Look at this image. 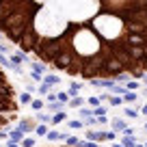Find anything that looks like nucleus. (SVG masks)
<instances>
[{"label":"nucleus","mask_w":147,"mask_h":147,"mask_svg":"<svg viewBox=\"0 0 147 147\" xmlns=\"http://www.w3.org/2000/svg\"><path fill=\"white\" fill-rule=\"evenodd\" d=\"M121 100H123V104H132V102L138 100V93H125V95H121Z\"/></svg>","instance_id":"15"},{"label":"nucleus","mask_w":147,"mask_h":147,"mask_svg":"<svg viewBox=\"0 0 147 147\" xmlns=\"http://www.w3.org/2000/svg\"><path fill=\"white\" fill-rule=\"evenodd\" d=\"M106 123H108V117H97V125H106Z\"/></svg>","instance_id":"33"},{"label":"nucleus","mask_w":147,"mask_h":147,"mask_svg":"<svg viewBox=\"0 0 147 147\" xmlns=\"http://www.w3.org/2000/svg\"><path fill=\"white\" fill-rule=\"evenodd\" d=\"M145 147H147V143H145Z\"/></svg>","instance_id":"45"},{"label":"nucleus","mask_w":147,"mask_h":147,"mask_svg":"<svg viewBox=\"0 0 147 147\" xmlns=\"http://www.w3.org/2000/svg\"><path fill=\"white\" fill-rule=\"evenodd\" d=\"M78 115L82 117V119H89V117H93V108H80Z\"/></svg>","instance_id":"25"},{"label":"nucleus","mask_w":147,"mask_h":147,"mask_svg":"<svg viewBox=\"0 0 147 147\" xmlns=\"http://www.w3.org/2000/svg\"><path fill=\"white\" fill-rule=\"evenodd\" d=\"M32 100H35V97H32L30 93H26V91L20 95V104H24V106H26V104H32Z\"/></svg>","instance_id":"19"},{"label":"nucleus","mask_w":147,"mask_h":147,"mask_svg":"<svg viewBox=\"0 0 147 147\" xmlns=\"http://www.w3.org/2000/svg\"><path fill=\"white\" fill-rule=\"evenodd\" d=\"M136 147H145V145H141V143H138V145H136Z\"/></svg>","instance_id":"42"},{"label":"nucleus","mask_w":147,"mask_h":147,"mask_svg":"<svg viewBox=\"0 0 147 147\" xmlns=\"http://www.w3.org/2000/svg\"><path fill=\"white\" fill-rule=\"evenodd\" d=\"M108 104L115 108V106H121V104H123V100H121L119 95H108Z\"/></svg>","instance_id":"21"},{"label":"nucleus","mask_w":147,"mask_h":147,"mask_svg":"<svg viewBox=\"0 0 147 147\" xmlns=\"http://www.w3.org/2000/svg\"><path fill=\"white\" fill-rule=\"evenodd\" d=\"M65 145H67V147H78V145H80V138L74 136V134H69L67 141H65Z\"/></svg>","instance_id":"18"},{"label":"nucleus","mask_w":147,"mask_h":147,"mask_svg":"<svg viewBox=\"0 0 147 147\" xmlns=\"http://www.w3.org/2000/svg\"><path fill=\"white\" fill-rule=\"evenodd\" d=\"M61 78L56 76V74H48V76H43V84H48V87H54V84H59Z\"/></svg>","instance_id":"8"},{"label":"nucleus","mask_w":147,"mask_h":147,"mask_svg":"<svg viewBox=\"0 0 147 147\" xmlns=\"http://www.w3.org/2000/svg\"><path fill=\"white\" fill-rule=\"evenodd\" d=\"M87 141H91V143H102V141H106V132H95V130H89V132H87Z\"/></svg>","instance_id":"4"},{"label":"nucleus","mask_w":147,"mask_h":147,"mask_svg":"<svg viewBox=\"0 0 147 147\" xmlns=\"http://www.w3.org/2000/svg\"><path fill=\"white\" fill-rule=\"evenodd\" d=\"M104 115H106V108H104V106H100V108L93 110V117H95V119H97V117H104Z\"/></svg>","instance_id":"29"},{"label":"nucleus","mask_w":147,"mask_h":147,"mask_svg":"<svg viewBox=\"0 0 147 147\" xmlns=\"http://www.w3.org/2000/svg\"><path fill=\"white\" fill-rule=\"evenodd\" d=\"M145 134H147V121H145Z\"/></svg>","instance_id":"41"},{"label":"nucleus","mask_w":147,"mask_h":147,"mask_svg":"<svg viewBox=\"0 0 147 147\" xmlns=\"http://www.w3.org/2000/svg\"><path fill=\"white\" fill-rule=\"evenodd\" d=\"M123 115L130 117V119H136V117H138V110H136V108H130V106H128V108H123Z\"/></svg>","instance_id":"22"},{"label":"nucleus","mask_w":147,"mask_h":147,"mask_svg":"<svg viewBox=\"0 0 147 147\" xmlns=\"http://www.w3.org/2000/svg\"><path fill=\"white\" fill-rule=\"evenodd\" d=\"M69 128H71V130H80V128H84V121H80V119H71V121H69Z\"/></svg>","instance_id":"24"},{"label":"nucleus","mask_w":147,"mask_h":147,"mask_svg":"<svg viewBox=\"0 0 147 147\" xmlns=\"http://www.w3.org/2000/svg\"><path fill=\"white\" fill-rule=\"evenodd\" d=\"M50 89H52V87H48V84H43V82H41L39 87H37V93H39V95H46V97H48V95L52 93Z\"/></svg>","instance_id":"20"},{"label":"nucleus","mask_w":147,"mask_h":147,"mask_svg":"<svg viewBox=\"0 0 147 147\" xmlns=\"http://www.w3.org/2000/svg\"><path fill=\"white\" fill-rule=\"evenodd\" d=\"M102 87L108 89V91H113V87H115V80H102Z\"/></svg>","instance_id":"30"},{"label":"nucleus","mask_w":147,"mask_h":147,"mask_svg":"<svg viewBox=\"0 0 147 147\" xmlns=\"http://www.w3.org/2000/svg\"><path fill=\"white\" fill-rule=\"evenodd\" d=\"M84 125H87V128H91V125H97V119H95V117H89V119H84Z\"/></svg>","instance_id":"31"},{"label":"nucleus","mask_w":147,"mask_h":147,"mask_svg":"<svg viewBox=\"0 0 147 147\" xmlns=\"http://www.w3.org/2000/svg\"><path fill=\"white\" fill-rule=\"evenodd\" d=\"M24 138H26V134H24L20 128H13V130H9V141H11V143H18V145H20V143H22Z\"/></svg>","instance_id":"3"},{"label":"nucleus","mask_w":147,"mask_h":147,"mask_svg":"<svg viewBox=\"0 0 147 147\" xmlns=\"http://www.w3.org/2000/svg\"><path fill=\"white\" fill-rule=\"evenodd\" d=\"M113 132H123V130H128V123H125L123 119H113Z\"/></svg>","instance_id":"7"},{"label":"nucleus","mask_w":147,"mask_h":147,"mask_svg":"<svg viewBox=\"0 0 147 147\" xmlns=\"http://www.w3.org/2000/svg\"><path fill=\"white\" fill-rule=\"evenodd\" d=\"M28 65H30V69H32V71H37V74H41V76H43V74L48 71V65L39 63V61H30V63H28Z\"/></svg>","instance_id":"5"},{"label":"nucleus","mask_w":147,"mask_h":147,"mask_svg":"<svg viewBox=\"0 0 147 147\" xmlns=\"http://www.w3.org/2000/svg\"><path fill=\"white\" fill-rule=\"evenodd\" d=\"M0 147H2V145H0Z\"/></svg>","instance_id":"46"},{"label":"nucleus","mask_w":147,"mask_h":147,"mask_svg":"<svg viewBox=\"0 0 147 147\" xmlns=\"http://www.w3.org/2000/svg\"><path fill=\"white\" fill-rule=\"evenodd\" d=\"M28 76H30V78H32V82H39V84L43 82V76H41V74H37V71H30V74H28Z\"/></svg>","instance_id":"28"},{"label":"nucleus","mask_w":147,"mask_h":147,"mask_svg":"<svg viewBox=\"0 0 147 147\" xmlns=\"http://www.w3.org/2000/svg\"><path fill=\"white\" fill-rule=\"evenodd\" d=\"M5 147H20V145H18V143H11V141H7V145H5Z\"/></svg>","instance_id":"36"},{"label":"nucleus","mask_w":147,"mask_h":147,"mask_svg":"<svg viewBox=\"0 0 147 147\" xmlns=\"http://www.w3.org/2000/svg\"><path fill=\"white\" fill-rule=\"evenodd\" d=\"M35 121H39V123H52V115H46V113H35Z\"/></svg>","instance_id":"9"},{"label":"nucleus","mask_w":147,"mask_h":147,"mask_svg":"<svg viewBox=\"0 0 147 147\" xmlns=\"http://www.w3.org/2000/svg\"><path fill=\"white\" fill-rule=\"evenodd\" d=\"M56 100H59L61 104H69V102H71V97H69L67 91H59V93H56Z\"/></svg>","instance_id":"14"},{"label":"nucleus","mask_w":147,"mask_h":147,"mask_svg":"<svg viewBox=\"0 0 147 147\" xmlns=\"http://www.w3.org/2000/svg\"><path fill=\"white\" fill-rule=\"evenodd\" d=\"M0 39H2V35H0Z\"/></svg>","instance_id":"44"},{"label":"nucleus","mask_w":147,"mask_h":147,"mask_svg":"<svg viewBox=\"0 0 147 147\" xmlns=\"http://www.w3.org/2000/svg\"><path fill=\"white\" fill-rule=\"evenodd\" d=\"M87 104L91 106L93 110H95V108H100V106H102V102H100V97H89V100H87Z\"/></svg>","instance_id":"23"},{"label":"nucleus","mask_w":147,"mask_h":147,"mask_svg":"<svg viewBox=\"0 0 147 147\" xmlns=\"http://www.w3.org/2000/svg\"><path fill=\"white\" fill-rule=\"evenodd\" d=\"M121 145H123V147H136V145H138V141H136L134 136H123Z\"/></svg>","instance_id":"16"},{"label":"nucleus","mask_w":147,"mask_h":147,"mask_svg":"<svg viewBox=\"0 0 147 147\" xmlns=\"http://www.w3.org/2000/svg\"><path fill=\"white\" fill-rule=\"evenodd\" d=\"M145 0H0V35L56 71L84 80L145 78L130 56V24Z\"/></svg>","instance_id":"1"},{"label":"nucleus","mask_w":147,"mask_h":147,"mask_svg":"<svg viewBox=\"0 0 147 147\" xmlns=\"http://www.w3.org/2000/svg\"><path fill=\"white\" fill-rule=\"evenodd\" d=\"M46 100H48V104H52V102H59V100H56V93H50Z\"/></svg>","instance_id":"34"},{"label":"nucleus","mask_w":147,"mask_h":147,"mask_svg":"<svg viewBox=\"0 0 147 147\" xmlns=\"http://www.w3.org/2000/svg\"><path fill=\"white\" fill-rule=\"evenodd\" d=\"M138 87H141L138 80H128V82H125V91H130V93H136Z\"/></svg>","instance_id":"12"},{"label":"nucleus","mask_w":147,"mask_h":147,"mask_svg":"<svg viewBox=\"0 0 147 147\" xmlns=\"http://www.w3.org/2000/svg\"><path fill=\"white\" fill-rule=\"evenodd\" d=\"M113 147H123V145H121V143H113Z\"/></svg>","instance_id":"40"},{"label":"nucleus","mask_w":147,"mask_h":147,"mask_svg":"<svg viewBox=\"0 0 147 147\" xmlns=\"http://www.w3.org/2000/svg\"><path fill=\"white\" fill-rule=\"evenodd\" d=\"M50 147H52V145H50ZM59 147H67V145H59Z\"/></svg>","instance_id":"43"},{"label":"nucleus","mask_w":147,"mask_h":147,"mask_svg":"<svg viewBox=\"0 0 147 147\" xmlns=\"http://www.w3.org/2000/svg\"><path fill=\"white\" fill-rule=\"evenodd\" d=\"M80 89H82V84H80L78 80H74V82L69 84V89H67L69 97H71V100H74V97H78V91H80Z\"/></svg>","instance_id":"6"},{"label":"nucleus","mask_w":147,"mask_h":147,"mask_svg":"<svg viewBox=\"0 0 147 147\" xmlns=\"http://www.w3.org/2000/svg\"><path fill=\"white\" fill-rule=\"evenodd\" d=\"M30 108L35 110V113H41V110L46 108V102L39 100V97H35V100H32V104H30Z\"/></svg>","instance_id":"10"},{"label":"nucleus","mask_w":147,"mask_h":147,"mask_svg":"<svg viewBox=\"0 0 147 147\" xmlns=\"http://www.w3.org/2000/svg\"><path fill=\"white\" fill-rule=\"evenodd\" d=\"M48 132H50V128H48L46 123H39V125H37V130H35L37 136H48Z\"/></svg>","instance_id":"17"},{"label":"nucleus","mask_w":147,"mask_h":147,"mask_svg":"<svg viewBox=\"0 0 147 147\" xmlns=\"http://www.w3.org/2000/svg\"><path fill=\"white\" fill-rule=\"evenodd\" d=\"M87 147H100L97 143H91V141H87Z\"/></svg>","instance_id":"37"},{"label":"nucleus","mask_w":147,"mask_h":147,"mask_svg":"<svg viewBox=\"0 0 147 147\" xmlns=\"http://www.w3.org/2000/svg\"><path fill=\"white\" fill-rule=\"evenodd\" d=\"M35 145H37V141H35V138H30V136H26L22 143H20V147H35Z\"/></svg>","instance_id":"26"},{"label":"nucleus","mask_w":147,"mask_h":147,"mask_svg":"<svg viewBox=\"0 0 147 147\" xmlns=\"http://www.w3.org/2000/svg\"><path fill=\"white\" fill-rule=\"evenodd\" d=\"M141 82H143V84H145V87H147V74H145V78H143Z\"/></svg>","instance_id":"39"},{"label":"nucleus","mask_w":147,"mask_h":147,"mask_svg":"<svg viewBox=\"0 0 147 147\" xmlns=\"http://www.w3.org/2000/svg\"><path fill=\"white\" fill-rule=\"evenodd\" d=\"M123 136H134V128H128V130H123Z\"/></svg>","instance_id":"35"},{"label":"nucleus","mask_w":147,"mask_h":147,"mask_svg":"<svg viewBox=\"0 0 147 147\" xmlns=\"http://www.w3.org/2000/svg\"><path fill=\"white\" fill-rule=\"evenodd\" d=\"M63 121H67V113H56V115H52V125H59V123H63Z\"/></svg>","instance_id":"11"},{"label":"nucleus","mask_w":147,"mask_h":147,"mask_svg":"<svg viewBox=\"0 0 147 147\" xmlns=\"http://www.w3.org/2000/svg\"><path fill=\"white\" fill-rule=\"evenodd\" d=\"M46 108L48 110H52V113H63V104H61V102H52V104H46Z\"/></svg>","instance_id":"13"},{"label":"nucleus","mask_w":147,"mask_h":147,"mask_svg":"<svg viewBox=\"0 0 147 147\" xmlns=\"http://www.w3.org/2000/svg\"><path fill=\"white\" fill-rule=\"evenodd\" d=\"M115 138H117V132H113V130L106 132V141H113V143H115Z\"/></svg>","instance_id":"32"},{"label":"nucleus","mask_w":147,"mask_h":147,"mask_svg":"<svg viewBox=\"0 0 147 147\" xmlns=\"http://www.w3.org/2000/svg\"><path fill=\"white\" fill-rule=\"evenodd\" d=\"M37 125H39V123H37L35 119H22V121L18 123V128L22 130L24 134H26V132H35V130H37Z\"/></svg>","instance_id":"2"},{"label":"nucleus","mask_w":147,"mask_h":147,"mask_svg":"<svg viewBox=\"0 0 147 147\" xmlns=\"http://www.w3.org/2000/svg\"><path fill=\"white\" fill-rule=\"evenodd\" d=\"M82 104H84V102H82V97H74V100L71 102H69V106H71V108H82Z\"/></svg>","instance_id":"27"},{"label":"nucleus","mask_w":147,"mask_h":147,"mask_svg":"<svg viewBox=\"0 0 147 147\" xmlns=\"http://www.w3.org/2000/svg\"><path fill=\"white\" fill-rule=\"evenodd\" d=\"M141 113H143V115H147V104L143 106V110H141Z\"/></svg>","instance_id":"38"}]
</instances>
